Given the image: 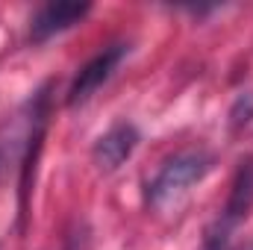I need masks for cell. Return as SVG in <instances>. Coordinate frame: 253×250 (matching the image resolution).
Wrapping results in <instances>:
<instances>
[{"mask_svg":"<svg viewBox=\"0 0 253 250\" xmlns=\"http://www.w3.org/2000/svg\"><path fill=\"white\" fill-rule=\"evenodd\" d=\"M253 121V94H239L233 109H230V129L239 132Z\"/></svg>","mask_w":253,"mask_h":250,"instance_id":"52a82bcc","label":"cell"},{"mask_svg":"<svg viewBox=\"0 0 253 250\" xmlns=\"http://www.w3.org/2000/svg\"><path fill=\"white\" fill-rule=\"evenodd\" d=\"M253 209V156H245L233 174V183H230V197H227V206L221 212V221L236 227L239 221H245Z\"/></svg>","mask_w":253,"mask_h":250,"instance_id":"8992f818","label":"cell"},{"mask_svg":"<svg viewBox=\"0 0 253 250\" xmlns=\"http://www.w3.org/2000/svg\"><path fill=\"white\" fill-rule=\"evenodd\" d=\"M44 106H47V94H44V88H42V91L33 97V103H30V118H27V126H24V129L18 124L0 126V186L6 183V177H9L12 168H21L24 153H27L30 132H33V124H36V118H39V112H42Z\"/></svg>","mask_w":253,"mask_h":250,"instance_id":"3957f363","label":"cell"},{"mask_svg":"<svg viewBox=\"0 0 253 250\" xmlns=\"http://www.w3.org/2000/svg\"><path fill=\"white\" fill-rule=\"evenodd\" d=\"M138 129L126 121L112 124L91 147V159L100 171H118L126 159L132 156V150L138 147Z\"/></svg>","mask_w":253,"mask_h":250,"instance_id":"277c9868","label":"cell"},{"mask_svg":"<svg viewBox=\"0 0 253 250\" xmlns=\"http://www.w3.org/2000/svg\"><path fill=\"white\" fill-rule=\"evenodd\" d=\"M215 165V156L206 153V150H186V153H177L174 159H168L159 174L147 183L144 191V200L147 206L153 209H162L168 203H177L191 186H197Z\"/></svg>","mask_w":253,"mask_h":250,"instance_id":"6da1fadb","label":"cell"},{"mask_svg":"<svg viewBox=\"0 0 253 250\" xmlns=\"http://www.w3.org/2000/svg\"><path fill=\"white\" fill-rule=\"evenodd\" d=\"M126 53H129V44L118 42V44L103 47L94 59H88V62L77 71V77H74V83H71V88H68V97H65L68 106H83V103L115 74V68L121 65V59H124Z\"/></svg>","mask_w":253,"mask_h":250,"instance_id":"7a4b0ae2","label":"cell"},{"mask_svg":"<svg viewBox=\"0 0 253 250\" xmlns=\"http://www.w3.org/2000/svg\"><path fill=\"white\" fill-rule=\"evenodd\" d=\"M88 12H91V3H71V0L44 3L30 21V39L33 42H44V39H50L56 33H65L74 24H80Z\"/></svg>","mask_w":253,"mask_h":250,"instance_id":"5b68a950","label":"cell"},{"mask_svg":"<svg viewBox=\"0 0 253 250\" xmlns=\"http://www.w3.org/2000/svg\"><path fill=\"white\" fill-rule=\"evenodd\" d=\"M236 250H253V242H248V245H239Z\"/></svg>","mask_w":253,"mask_h":250,"instance_id":"ba28073f","label":"cell"}]
</instances>
